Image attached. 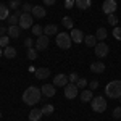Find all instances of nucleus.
<instances>
[{
  "instance_id": "nucleus-1",
  "label": "nucleus",
  "mask_w": 121,
  "mask_h": 121,
  "mask_svg": "<svg viewBox=\"0 0 121 121\" xmlns=\"http://www.w3.org/2000/svg\"><path fill=\"white\" fill-rule=\"evenodd\" d=\"M40 97H42V91L36 86H31L23 92V102L26 105H36L40 100Z\"/></svg>"
},
{
  "instance_id": "nucleus-2",
  "label": "nucleus",
  "mask_w": 121,
  "mask_h": 121,
  "mask_svg": "<svg viewBox=\"0 0 121 121\" xmlns=\"http://www.w3.org/2000/svg\"><path fill=\"white\" fill-rule=\"evenodd\" d=\"M105 94L110 99H120L121 97V81H112L105 86Z\"/></svg>"
},
{
  "instance_id": "nucleus-3",
  "label": "nucleus",
  "mask_w": 121,
  "mask_h": 121,
  "mask_svg": "<svg viewBox=\"0 0 121 121\" xmlns=\"http://www.w3.org/2000/svg\"><path fill=\"white\" fill-rule=\"evenodd\" d=\"M71 44H73V40H71L69 34H66V32H58L56 34V45L60 48L68 50V48H71Z\"/></svg>"
},
{
  "instance_id": "nucleus-4",
  "label": "nucleus",
  "mask_w": 121,
  "mask_h": 121,
  "mask_svg": "<svg viewBox=\"0 0 121 121\" xmlns=\"http://www.w3.org/2000/svg\"><path fill=\"white\" fill-rule=\"evenodd\" d=\"M91 105H92V110L95 113H103L105 110H107V100L103 99L102 95L92 99V100H91Z\"/></svg>"
},
{
  "instance_id": "nucleus-5",
  "label": "nucleus",
  "mask_w": 121,
  "mask_h": 121,
  "mask_svg": "<svg viewBox=\"0 0 121 121\" xmlns=\"http://www.w3.org/2000/svg\"><path fill=\"white\" fill-rule=\"evenodd\" d=\"M63 89H65V97L66 99L71 100V99H76V97H78V89H79V87H78L74 82H68Z\"/></svg>"
},
{
  "instance_id": "nucleus-6",
  "label": "nucleus",
  "mask_w": 121,
  "mask_h": 121,
  "mask_svg": "<svg viewBox=\"0 0 121 121\" xmlns=\"http://www.w3.org/2000/svg\"><path fill=\"white\" fill-rule=\"evenodd\" d=\"M94 50H95V55L99 58H105L108 55V52H110V47L107 45L105 42H97V45L94 47Z\"/></svg>"
},
{
  "instance_id": "nucleus-7",
  "label": "nucleus",
  "mask_w": 121,
  "mask_h": 121,
  "mask_svg": "<svg viewBox=\"0 0 121 121\" xmlns=\"http://www.w3.org/2000/svg\"><path fill=\"white\" fill-rule=\"evenodd\" d=\"M31 24H32V15H31V13H21L18 26L21 29H29Z\"/></svg>"
},
{
  "instance_id": "nucleus-8",
  "label": "nucleus",
  "mask_w": 121,
  "mask_h": 121,
  "mask_svg": "<svg viewBox=\"0 0 121 121\" xmlns=\"http://www.w3.org/2000/svg\"><path fill=\"white\" fill-rule=\"evenodd\" d=\"M48 36H45V34H42V36H39L37 40H36V50H39V52H44V50H47V47H48Z\"/></svg>"
},
{
  "instance_id": "nucleus-9",
  "label": "nucleus",
  "mask_w": 121,
  "mask_h": 121,
  "mask_svg": "<svg viewBox=\"0 0 121 121\" xmlns=\"http://www.w3.org/2000/svg\"><path fill=\"white\" fill-rule=\"evenodd\" d=\"M116 7L118 5H116L115 0H105L102 5V10H103V13H107V15H113L116 11Z\"/></svg>"
},
{
  "instance_id": "nucleus-10",
  "label": "nucleus",
  "mask_w": 121,
  "mask_h": 121,
  "mask_svg": "<svg viewBox=\"0 0 121 121\" xmlns=\"http://www.w3.org/2000/svg\"><path fill=\"white\" fill-rule=\"evenodd\" d=\"M68 82H69V78L66 74H63V73H60V74H56L53 78V86L55 87H65Z\"/></svg>"
},
{
  "instance_id": "nucleus-11",
  "label": "nucleus",
  "mask_w": 121,
  "mask_h": 121,
  "mask_svg": "<svg viewBox=\"0 0 121 121\" xmlns=\"http://www.w3.org/2000/svg\"><path fill=\"white\" fill-rule=\"evenodd\" d=\"M40 91H42V95H45V97H53L55 92H56L53 84H44V86L40 87Z\"/></svg>"
},
{
  "instance_id": "nucleus-12",
  "label": "nucleus",
  "mask_w": 121,
  "mask_h": 121,
  "mask_svg": "<svg viewBox=\"0 0 121 121\" xmlns=\"http://www.w3.org/2000/svg\"><path fill=\"white\" fill-rule=\"evenodd\" d=\"M69 36H71V40L76 42V44H81V42L84 40V37H86V36L82 34V31H79V29H71Z\"/></svg>"
},
{
  "instance_id": "nucleus-13",
  "label": "nucleus",
  "mask_w": 121,
  "mask_h": 121,
  "mask_svg": "<svg viewBox=\"0 0 121 121\" xmlns=\"http://www.w3.org/2000/svg\"><path fill=\"white\" fill-rule=\"evenodd\" d=\"M31 13H32V16H34V18H44V16L47 15V11L44 10V7H40V5L32 7V11H31Z\"/></svg>"
},
{
  "instance_id": "nucleus-14",
  "label": "nucleus",
  "mask_w": 121,
  "mask_h": 121,
  "mask_svg": "<svg viewBox=\"0 0 121 121\" xmlns=\"http://www.w3.org/2000/svg\"><path fill=\"white\" fill-rule=\"evenodd\" d=\"M7 34H8V37H11V39H18L19 36H21V28H19L18 24H16V26H10Z\"/></svg>"
},
{
  "instance_id": "nucleus-15",
  "label": "nucleus",
  "mask_w": 121,
  "mask_h": 121,
  "mask_svg": "<svg viewBox=\"0 0 121 121\" xmlns=\"http://www.w3.org/2000/svg\"><path fill=\"white\" fill-rule=\"evenodd\" d=\"M21 13H23L21 10H16V11H15L13 15H10L8 19H7V21L10 23V26H16V24H18V23H19V16H21Z\"/></svg>"
},
{
  "instance_id": "nucleus-16",
  "label": "nucleus",
  "mask_w": 121,
  "mask_h": 121,
  "mask_svg": "<svg viewBox=\"0 0 121 121\" xmlns=\"http://www.w3.org/2000/svg\"><path fill=\"white\" fill-rule=\"evenodd\" d=\"M50 76V69L48 68H37L36 69V78L37 79H47Z\"/></svg>"
},
{
  "instance_id": "nucleus-17",
  "label": "nucleus",
  "mask_w": 121,
  "mask_h": 121,
  "mask_svg": "<svg viewBox=\"0 0 121 121\" xmlns=\"http://www.w3.org/2000/svg\"><path fill=\"white\" fill-rule=\"evenodd\" d=\"M91 71H94V73H103L105 71V63H102V61H94L92 65H91Z\"/></svg>"
},
{
  "instance_id": "nucleus-18",
  "label": "nucleus",
  "mask_w": 121,
  "mask_h": 121,
  "mask_svg": "<svg viewBox=\"0 0 121 121\" xmlns=\"http://www.w3.org/2000/svg\"><path fill=\"white\" fill-rule=\"evenodd\" d=\"M44 34L45 36H55V34H58L56 24H47L45 28H44Z\"/></svg>"
},
{
  "instance_id": "nucleus-19",
  "label": "nucleus",
  "mask_w": 121,
  "mask_h": 121,
  "mask_svg": "<svg viewBox=\"0 0 121 121\" xmlns=\"http://www.w3.org/2000/svg\"><path fill=\"white\" fill-rule=\"evenodd\" d=\"M42 110H37V108H34V110H31V113H29V121H39L40 118H42Z\"/></svg>"
},
{
  "instance_id": "nucleus-20",
  "label": "nucleus",
  "mask_w": 121,
  "mask_h": 121,
  "mask_svg": "<svg viewBox=\"0 0 121 121\" xmlns=\"http://www.w3.org/2000/svg\"><path fill=\"white\" fill-rule=\"evenodd\" d=\"M84 42H86L87 47H95L97 45V37H95V34H87V36L84 37Z\"/></svg>"
},
{
  "instance_id": "nucleus-21",
  "label": "nucleus",
  "mask_w": 121,
  "mask_h": 121,
  "mask_svg": "<svg viewBox=\"0 0 121 121\" xmlns=\"http://www.w3.org/2000/svg\"><path fill=\"white\" fill-rule=\"evenodd\" d=\"M91 5H92L91 0H76V7L79 10H89Z\"/></svg>"
},
{
  "instance_id": "nucleus-22",
  "label": "nucleus",
  "mask_w": 121,
  "mask_h": 121,
  "mask_svg": "<svg viewBox=\"0 0 121 121\" xmlns=\"http://www.w3.org/2000/svg\"><path fill=\"white\" fill-rule=\"evenodd\" d=\"M3 55H5V58H15L16 56V48L15 47H5V50H3Z\"/></svg>"
},
{
  "instance_id": "nucleus-23",
  "label": "nucleus",
  "mask_w": 121,
  "mask_h": 121,
  "mask_svg": "<svg viewBox=\"0 0 121 121\" xmlns=\"http://www.w3.org/2000/svg\"><path fill=\"white\" fill-rule=\"evenodd\" d=\"M107 29L105 28H99L97 29V32H95V37H97V40H100V42H103L105 39H107Z\"/></svg>"
},
{
  "instance_id": "nucleus-24",
  "label": "nucleus",
  "mask_w": 121,
  "mask_h": 121,
  "mask_svg": "<svg viewBox=\"0 0 121 121\" xmlns=\"http://www.w3.org/2000/svg\"><path fill=\"white\" fill-rule=\"evenodd\" d=\"M10 16V11H8V7L0 3V19H8Z\"/></svg>"
},
{
  "instance_id": "nucleus-25",
  "label": "nucleus",
  "mask_w": 121,
  "mask_h": 121,
  "mask_svg": "<svg viewBox=\"0 0 121 121\" xmlns=\"http://www.w3.org/2000/svg\"><path fill=\"white\" fill-rule=\"evenodd\" d=\"M79 97H81V100H82V102H91V100L94 99V95H92V91H82Z\"/></svg>"
},
{
  "instance_id": "nucleus-26",
  "label": "nucleus",
  "mask_w": 121,
  "mask_h": 121,
  "mask_svg": "<svg viewBox=\"0 0 121 121\" xmlns=\"http://www.w3.org/2000/svg\"><path fill=\"white\" fill-rule=\"evenodd\" d=\"M32 34H34V36H42V34H44V28H42V26H40V24H34V26H32Z\"/></svg>"
},
{
  "instance_id": "nucleus-27",
  "label": "nucleus",
  "mask_w": 121,
  "mask_h": 121,
  "mask_svg": "<svg viewBox=\"0 0 121 121\" xmlns=\"http://www.w3.org/2000/svg\"><path fill=\"white\" fill-rule=\"evenodd\" d=\"M40 110H42V113H44V115H47V116H48V115H52V113H53V105L47 103V105H44Z\"/></svg>"
},
{
  "instance_id": "nucleus-28",
  "label": "nucleus",
  "mask_w": 121,
  "mask_h": 121,
  "mask_svg": "<svg viewBox=\"0 0 121 121\" xmlns=\"http://www.w3.org/2000/svg\"><path fill=\"white\" fill-rule=\"evenodd\" d=\"M61 23H63V26H65L66 29H73V24H74V23H73V19L69 18V16H65Z\"/></svg>"
},
{
  "instance_id": "nucleus-29",
  "label": "nucleus",
  "mask_w": 121,
  "mask_h": 121,
  "mask_svg": "<svg viewBox=\"0 0 121 121\" xmlns=\"http://www.w3.org/2000/svg\"><path fill=\"white\" fill-rule=\"evenodd\" d=\"M28 58L29 60H36L37 58V50L36 48H28Z\"/></svg>"
},
{
  "instance_id": "nucleus-30",
  "label": "nucleus",
  "mask_w": 121,
  "mask_h": 121,
  "mask_svg": "<svg viewBox=\"0 0 121 121\" xmlns=\"http://www.w3.org/2000/svg\"><path fill=\"white\" fill-rule=\"evenodd\" d=\"M116 23H118L116 15H115V13H113V15H108V24H110V26H116Z\"/></svg>"
},
{
  "instance_id": "nucleus-31",
  "label": "nucleus",
  "mask_w": 121,
  "mask_h": 121,
  "mask_svg": "<svg viewBox=\"0 0 121 121\" xmlns=\"http://www.w3.org/2000/svg\"><path fill=\"white\" fill-rule=\"evenodd\" d=\"M8 44H10L8 36H2V37H0V47H8Z\"/></svg>"
},
{
  "instance_id": "nucleus-32",
  "label": "nucleus",
  "mask_w": 121,
  "mask_h": 121,
  "mask_svg": "<svg viewBox=\"0 0 121 121\" xmlns=\"http://www.w3.org/2000/svg\"><path fill=\"white\" fill-rule=\"evenodd\" d=\"M18 7H19V0H10V8L11 10H18Z\"/></svg>"
},
{
  "instance_id": "nucleus-33",
  "label": "nucleus",
  "mask_w": 121,
  "mask_h": 121,
  "mask_svg": "<svg viewBox=\"0 0 121 121\" xmlns=\"http://www.w3.org/2000/svg\"><path fill=\"white\" fill-rule=\"evenodd\" d=\"M113 36H115V39L121 40V28H115L113 29Z\"/></svg>"
},
{
  "instance_id": "nucleus-34",
  "label": "nucleus",
  "mask_w": 121,
  "mask_h": 121,
  "mask_svg": "<svg viewBox=\"0 0 121 121\" xmlns=\"http://www.w3.org/2000/svg\"><path fill=\"white\" fill-rule=\"evenodd\" d=\"M21 8H23V13H31V11H32V7H31L29 3H23Z\"/></svg>"
},
{
  "instance_id": "nucleus-35",
  "label": "nucleus",
  "mask_w": 121,
  "mask_h": 121,
  "mask_svg": "<svg viewBox=\"0 0 121 121\" xmlns=\"http://www.w3.org/2000/svg\"><path fill=\"white\" fill-rule=\"evenodd\" d=\"M113 118H121V107H116L115 110H113Z\"/></svg>"
},
{
  "instance_id": "nucleus-36",
  "label": "nucleus",
  "mask_w": 121,
  "mask_h": 121,
  "mask_svg": "<svg viewBox=\"0 0 121 121\" xmlns=\"http://www.w3.org/2000/svg\"><path fill=\"white\" fill-rule=\"evenodd\" d=\"M76 86H78V87H86V86H87V81H86L84 78H79L78 82H76Z\"/></svg>"
},
{
  "instance_id": "nucleus-37",
  "label": "nucleus",
  "mask_w": 121,
  "mask_h": 121,
  "mask_svg": "<svg viewBox=\"0 0 121 121\" xmlns=\"http://www.w3.org/2000/svg\"><path fill=\"white\" fill-rule=\"evenodd\" d=\"M24 45L28 47V48H32V45H34V40L31 37H28V39H24Z\"/></svg>"
},
{
  "instance_id": "nucleus-38",
  "label": "nucleus",
  "mask_w": 121,
  "mask_h": 121,
  "mask_svg": "<svg viewBox=\"0 0 121 121\" xmlns=\"http://www.w3.org/2000/svg\"><path fill=\"white\" fill-rule=\"evenodd\" d=\"M78 79H79V76H78V73H71L69 74V82H78Z\"/></svg>"
},
{
  "instance_id": "nucleus-39",
  "label": "nucleus",
  "mask_w": 121,
  "mask_h": 121,
  "mask_svg": "<svg viewBox=\"0 0 121 121\" xmlns=\"http://www.w3.org/2000/svg\"><path fill=\"white\" fill-rule=\"evenodd\" d=\"M73 5H76V0H66V2H65V7H66V8H71Z\"/></svg>"
},
{
  "instance_id": "nucleus-40",
  "label": "nucleus",
  "mask_w": 121,
  "mask_h": 121,
  "mask_svg": "<svg viewBox=\"0 0 121 121\" xmlns=\"http://www.w3.org/2000/svg\"><path fill=\"white\" fill-rule=\"evenodd\" d=\"M89 86H91V89H97L99 87V81H92V82H89Z\"/></svg>"
},
{
  "instance_id": "nucleus-41",
  "label": "nucleus",
  "mask_w": 121,
  "mask_h": 121,
  "mask_svg": "<svg viewBox=\"0 0 121 121\" xmlns=\"http://www.w3.org/2000/svg\"><path fill=\"white\" fill-rule=\"evenodd\" d=\"M5 32H8V29H5L3 26H0V37H2V36H5Z\"/></svg>"
},
{
  "instance_id": "nucleus-42",
  "label": "nucleus",
  "mask_w": 121,
  "mask_h": 121,
  "mask_svg": "<svg viewBox=\"0 0 121 121\" xmlns=\"http://www.w3.org/2000/svg\"><path fill=\"white\" fill-rule=\"evenodd\" d=\"M55 2H56V0H44V3H45V5H53Z\"/></svg>"
},
{
  "instance_id": "nucleus-43",
  "label": "nucleus",
  "mask_w": 121,
  "mask_h": 121,
  "mask_svg": "<svg viewBox=\"0 0 121 121\" xmlns=\"http://www.w3.org/2000/svg\"><path fill=\"white\" fill-rule=\"evenodd\" d=\"M2 55H3V50H2V47H0V58H2Z\"/></svg>"
},
{
  "instance_id": "nucleus-44",
  "label": "nucleus",
  "mask_w": 121,
  "mask_h": 121,
  "mask_svg": "<svg viewBox=\"0 0 121 121\" xmlns=\"http://www.w3.org/2000/svg\"><path fill=\"white\" fill-rule=\"evenodd\" d=\"M0 118H2V112H0Z\"/></svg>"
},
{
  "instance_id": "nucleus-45",
  "label": "nucleus",
  "mask_w": 121,
  "mask_h": 121,
  "mask_svg": "<svg viewBox=\"0 0 121 121\" xmlns=\"http://www.w3.org/2000/svg\"><path fill=\"white\" fill-rule=\"evenodd\" d=\"M120 99H121V97H120Z\"/></svg>"
}]
</instances>
